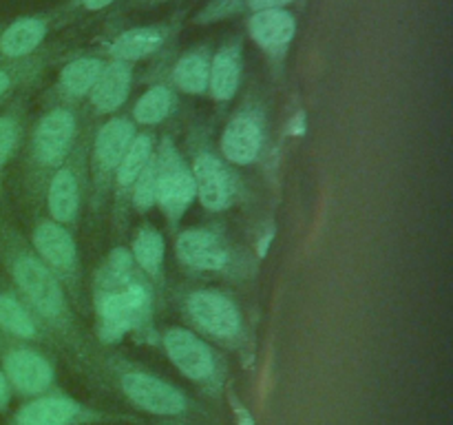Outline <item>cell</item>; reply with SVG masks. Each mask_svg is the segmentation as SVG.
Returning <instances> with one entry per match:
<instances>
[{
  "label": "cell",
  "mask_w": 453,
  "mask_h": 425,
  "mask_svg": "<svg viewBox=\"0 0 453 425\" xmlns=\"http://www.w3.org/2000/svg\"><path fill=\"white\" fill-rule=\"evenodd\" d=\"M0 266L7 273L13 290L29 305L34 317L47 332L49 341L65 350L69 361L87 379L97 350L78 321V310L65 288L58 283L38 259L29 239L9 220L0 215Z\"/></svg>",
  "instance_id": "obj_1"
},
{
  "label": "cell",
  "mask_w": 453,
  "mask_h": 425,
  "mask_svg": "<svg viewBox=\"0 0 453 425\" xmlns=\"http://www.w3.org/2000/svg\"><path fill=\"white\" fill-rule=\"evenodd\" d=\"M96 336L102 345L122 344L133 336L140 344H157L155 313L162 297L133 261L128 246H113L97 264L91 282Z\"/></svg>",
  "instance_id": "obj_2"
},
{
  "label": "cell",
  "mask_w": 453,
  "mask_h": 425,
  "mask_svg": "<svg viewBox=\"0 0 453 425\" xmlns=\"http://www.w3.org/2000/svg\"><path fill=\"white\" fill-rule=\"evenodd\" d=\"M87 379L118 397L135 412H144L157 421L177 419L203 421V423L212 421V414L202 401L190 397L186 390L168 381L166 376L157 375L144 363L133 361L122 352L97 350Z\"/></svg>",
  "instance_id": "obj_3"
},
{
  "label": "cell",
  "mask_w": 453,
  "mask_h": 425,
  "mask_svg": "<svg viewBox=\"0 0 453 425\" xmlns=\"http://www.w3.org/2000/svg\"><path fill=\"white\" fill-rule=\"evenodd\" d=\"M175 308L186 328L221 352L252 357L255 336L237 297L212 283H186L175 290Z\"/></svg>",
  "instance_id": "obj_4"
},
{
  "label": "cell",
  "mask_w": 453,
  "mask_h": 425,
  "mask_svg": "<svg viewBox=\"0 0 453 425\" xmlns=\"http://www.w3.org/2000/svg\"><path fill=\"white\" fill-rule=\"evenodd\" d=\"M80 106L51 104L27 128L22 146V184L34 204L42 202L47 182L65 164L87 128Z\"/></svg>",
  "instance_id": "obj_5"
},
{
  "label": "cell",
  "mask_w": 453,
  "mask_h": 425,
  "mask_svg": "<svg viewBox=\"0 0 453 425\" xmlns=\"http://www.w3.org/2000/svg\"><path fill=\"white\" fill-rule=\"evenodd\" d=\"M175 233V259L190 277L206 283L255 279L259 259L221 226H188Z\"/></svg>",
  "instance_id": "obj_6"
},
{
  "label": "cell",
  "mask_w": 453,
  "mask_h": 425,
  "mask_svg": "<svg viewBox=\"0 0 453 425\" xmlns=\"http://www.w3.org/2000/svg\"><path fill=\"white\" fill-rule=\"evenodd\" d=\"M186 159L197 190V202L208 212H228L242 206L250 197L239 168L221 158L219 149L212 144L211 133L203 127H193L186 135Z\"/></svg>",
  "instance_id": "obj_7"
},
{
  "label": "cell",
  "mask_w": 453,
  "mask_h": 425,
  "mask_svg": "<svg viewBox=\"0 0 453 425\" xmlns=\"http://www.w3.org/2000/svg\"><path fill=\"white\" fill-rule=\"evenodd\" d=\"M171 366L188 379L199 392L211 401L219 403L228 388V359L219 348L208 344L186 326H168L157 332V344Z\"/></svg>",
  "instance_id": "obj_8"
},
{
  "label": "cell",
  "mask_w": 453,
  "mask_h": 425,
  "mask_svg": "<svg viewBox=\"0 0 453 425\" xmlns=\"http://www.w3.org/2000/svg\"><path fill=\"white\" fill-rule=\"evenodd\" d=\"M4 425H146V421L135 412L106 410L53 388L27 398Z\"/></svg>",
  "instance_id": "obj_9"
},
{
  "label": "cell",
  "mask_w": 453,
  "mask_h": 425,
  "mask_svg": "<svg viewBox=\"0 0 453 425\" xmlns=\"http://www.w3.org/2000/svg\"><path fill=\"white\" fill-rule=\"evenodd\" d=\"M270 142L268 102L261 91L246 93L226 120L217 149L234 168H250L264 159Z\"/></svg>",
  "instance_id": "obj_10"
},
{
  "label": "cell",
  "mask_w": 453,
  "mask_h": 425,
  "mask_svg": "<svg viewBox=\"0 0 453 425\" xmlns=\"http://www.w3.org/2000/svg\"><path fill=\"white\" fill-rule=\"evenodd\" d=\"M137 127L131 115L115 113L106 118L88 142V202L91 212L100 215L111 199L115 171L127 153L128 144L135 137Z\"/></svg>",
  "instance_id": "obj_11"
},
{
  "label": "cell",
  "mask_w": 453,
  "mask_h": 425,
  "mask_svg": "<svg viewBox=\"0 0 453 425\" xmlns=\"http://www.w3.org/2000/svg\"><path fill=\"white\" fill-rule=\"evenodd\" d=\"M29 243L38 259L47 266L49 273L65 288L75 310L82 308L84 268L73 230L49 220V217H42L31 228Z\"/></svg>",
  "instance_id": "obj_12"
},
{
  "label": "cell",
  "mask_w": 453,
  "mask_h": 425,
  "mask_svg": "<svg viewBox=\"0 0 453 425\" xmlns=\"http://www.w3.org/2000/svg\"><path fill=\"white\" fill-rule=\"evenodd\" d=\"M88 142L91 131L87 128L65 164L47 182L42 197L49 220L71 230L80 224L88 199Z\"/></svg>",
  "instance_id": "obj_13"
},
{
  "label": "cell",
  "mask_w": 453,
  "mask_h": 425,
  "mask_svg": "<svg viewBox=\"0 0 453 425\" xmlns=\"http://www.w3.org/2000/svg\"><path fill=\"white\" fill-rule=\"evenodd\" d=\"M155 162H157V204L155 208L162 211L171 230H180L186 212L197 202L190 164L173 135L159 137L157 149H155Z\"/></svg>",
  "instance_id": "obj_14"
},
{
  "label": "cell",
  "mask_w": 453,
  "mask_h": 425,
  "mask_svg": "<svg viewBox=\"0 0 453 425\" xmlns=\"http://www.w3.org/2000/svg\"><path fill=\"white\" fill-rule=\"evenodd\" d=\"M0 370L7 376L12 392L34 398L56 388V363L34 344L9 341L0 350Z\"/></svg>",
  "instance_id": "obj_15"
},
{
  "label": "cell",
  "mask_w": 453,
  "mask_h": 425,
  "mask_svg": "<svg viewBox=\"0 0 453 425\" xmlns=\"http://www.w3.org/2000/svg\"><path fill=\"white\" fill-rule=\"evenodd\" d=\"M157 133L155 131H137L135 137L128 144L118 171H115L113 186H111V202H113V230L124 235L131 217V197L135 189L137 177L142 175L146 164L155 155L157 149Z\"/></svg>",
  "instance_id": "obj_16"
},
{
  "label": "cell",
  "mask_w": 453,
  "mask_h": 425,
  "mask_svg": "<svg viewBox=\"0 0 453 425\" xmlns=\"http://www.w3.org/2000/svg\"><path fill=\"white\" fill-rule=\"evenodd\" d=\"M181 31L180 18H171V20L153 22V25H140L124 29L111 38L106 44V58L109 60L128 62L135 66L137 62L150 60V58L159 56L171 47L173 40Z\"/></svg>",
  "instance_id": "obj_17"
},
{
  "label": "cell",
  "mask_w": 453,
  "mask_h": 425,
  "mask_svg": "<svg viewBox=\"0 0 453 425\" xmlns=\"http://www.w3.org/2000/svg\"><path fill=\"white\" fill-rule=\"evenodd\" d=\"M62 20L65 16L58 9V12L20 16L12 25L3 27L0 29V62H18L35 56L40 49H44L47 38Z\"/></svg>",
  "instance_id": "obj_18"
},
{
  "label": "cell",
  "mask_w": 453,
  "mask_h": 425,
  "mask_svg": "<svg viewBox=\"0 0 453 425\" xmlns=\"http://www.w3.org/2000/svg\"><path fill=\"white\" fill-rule=\"evenodd\" d=\"M243 82V38L233 35L219 49L212 51L211 58V75H208V93L217 109H226L234 97L239 96V89Z\"/></svg>",
  "instance_id": "obj_19"
},
{
  "label": "cell",
  "mask_w": 453,
  "mask_h": 425,
  "mask_svg": "<svg viewBox=\"0 0 453 425\" xmlns=\"http://www.w3.org/2000/svg\"><path fill=\"white\" fill-rule=\"evenodd\" d=\"M246 31L270 60L281 65L296 38V16L290 9L252 13L246 20Z\"/></svg>",
  "instance_id": "obj_20"
},
{
  "label": "cell",
  "mask_w": 453,
  "mask_h": 425,
  "mask_svg": "<svg viewBox=\"0 0 453 425\" xmlns=\"http://www.w3.org/2000/svg\"><path fill=\"white\" fill-rule=\"evenodd\" d=\"M133 82H135V66L106 58L104 69H102L97 82L93 84L84 104L97 118H111V115L119 113V109L128 102Z\"/></svg>",
  "instance_id": "obj_21"
},
{
  "label": "cell",
  "mask_w": 453,
  "mask_h": 425,
  "mask_svg": "<svg viewBox=\"0 0 453 425\" xmlns=\"http://www.w3.org/2000/svg\"><path fill=\"white\" fill-rule=\"evenodd\" d=\"M106 65V56H75L62 65L51 91V104L80 106L82 109L93 84L100 78Z\"/></svg>",
  "instance_id": "obj_22"
},
{
  "label": "cell",
  "mask_w": 453,
  "mask_h": 425,
  "mask_svg": "<svg viewBox=\"0 0 453 425\" xmlns=\"http://www.w3.org/2000/svg\"><path fill=\"white\" fill-rule=\"evenodd\" d=\"M128 251H131L137 268L144 273V277L153 283L155 290L164 299V292H166V239H164L162 230L150 221L140 224L133 230Z\"/></svg>",
  "instance_id": "obj_23"
},
{
  "label": "cell",
  "mask_w": 453,
  "mask_h": 425,
  "mask_svg": "<svg viewBox=\"0 0 453 425\" xmlns=\"http://www.w3.org/2000/svg\"><path fill=\"white\" fill-rule=\"evenodd\" d=\"M0 335L25 344H51L29 305L12 286L0 288Z\"/></svg>",
  "instance_id": "obj_24"
},
{
  "label": "cell",
  "mask_w": 453,
  "mask_h": 425,
  "mask_svg": "<svg viewBox=\"0 0 453 425\" xmlns=\"http://www.w3.org/2000/svg\"><path fill=\"white\" fill-rule=\"evenodd\" d=\"M58 49H40L35 56L25 58L18 62H0V106L20 97L27 89L34 87L40 75L56 62Z\"/></svg>",
  "instance_id": "obj_25"
},
{
  "label": "cell",
  "mask_w": 453,
  "mask_h": 425,
  "mask_svg": "<svg viewBox=\"0 0 453 425\" xmlns=\"http://www.w3.org/2000/svg\"><path fill=\"white\" fill-rule=\"evenodd\" d=\"M211 44H195L186 49L180 58L171 65L168 71V84L177 93L186 96H206L208 75H211Z\"/></svg>",
  "instance_id": "obj_26"
},
{
  "label": "cell",
  "mask_w": 453,
  "mask_h": 425,
  "mask_svg": "<svg viewBox=\"0 0 453 425\" xmlns=\"http://www.w3.org/2000/svg\"><path fill=\"white\" fill-rule=\"evenodd\" d=\"M180 111V93L168 84V80L155 82L142 93L131 106V120L144 131H155L166 124Z\"/></svg>",
  "instance_id": "obj_27"
},
{
  "label": "cell",
  "mask_w": 453,
  "mask_h": 425,
  "mask_svg": "<svg viewBox=\"0 0 453 425\" xmlns=\"http://www.w3.org/2000/svg\"><path fill=\"white\" fill-rule=\"evenodd\" d=\"M27 135V109L25 97H13L0 111V186H3L7 168L20 153Z\"/></svg>",
  "instance_id": "obj_28"
},
{
  "label": "cell",
  "mask_w": 453,
  "mask_h": 425,
  "mask_svg": "<svg viewBox=\"0 0 453 425\" xmlns=\"http://www.w3.org/2000/svg\"><path fill=\"white\" fill-rule=\"evenodd\" d=\"M292 3L296 0H211L206 7L195 13L193 25H217V22L252 16L268 9H288Z\"/></svg>",
  "instance_id": "obj_29"
},
{
  "label": "cell",
  "mask_w": 453,
  "mask_h": 425,
  "mask_svg": "<svg viewBox=\"0 0 453 425\" xmlns=\"http://www.w3.org/2000/svg\"><path fill=\"white\" fill-rule=\"evenodd\" d=\"M155 204H157V162H155L153 155L135 182V189H133L131 197V212L146 217L153 211Z\"/></svg>",
  "instance_id": "obj_30"
},
{
  "label": "cell",
  "mask_w": 453,
  "mask_h": 425,
  "mask_svg": "<svg viewBox=\"0 0 453 425\" xmlns=\"http://www.w3.org/2000/svg\"><path fill=\"white\" fill-rule=\"evenodd\" d=\"M118 0H69L65 7L60 9L62 16H88V13H97L109 9L111 4H115Z\"/></svg>",
  "instance_id": "obj_31"
},
{
  "label": "cell",
  "mask_w": 453,
  "mask_h": 425,
  "mask_svg": "<svg viewBox=\"0 0 453 425\" xmlns=\"http://www.w3.org/2000/svg\"><path fill=\"white\" fill-rule=\"evenodd\" d=\"M12 398H13L12 385H9V381H7V376H4V372L0 370V414L9 410V406H12Z\"/></svg>",
  "instance_id": "obj_32"
},
{
  "label": "cell",
  "mask_w": 453,
  "mask_h": 425,
  "mask_svg": "<svg viewBox=\"0 0 453 425\" xmlns=\"http://www.w3.org/2000/svg\"><path fill=\"white\" fill-rule=\"evenodd\" d=\"M171 0H128L127 7L133 9H150V7H157V4H166Z\"/></svg>",
  "instance_id": "obj_33"
},
{
  "label": "cell",
  "mask_w": 453,
  "mask_h": 425,
  "mask_svg": "<svg viewBox=\"0 0 453 425\" xmlns=\"http://www.w3.org/2000/svg\"><path fill=\"white\" fill-rule=\"evenodd\" d=\"M153 425H208L203 421H177V419H162Z\"/></svg>",
  "instance_id": "obj_34"
},
{
  "label": "cell",
  "mask_w": 453,
  "mask_h": 425,
  "mask_svg": "<svg viewBox=\"0 0 453 425\" xmlns=\"http://www.w3.org/2000/svg\"><path fill=\"white\" fill-rule=\"evenodd\" d=\"M0 350H3V335H0Z\"/></svg>",
  "instance_id": "obj_35"
},
{
  "label": "cell",
  "mask_w": 453,
  "mask_h": 425,
  "mask_svg": "<svg viewBox=\"0 0 453 425\" xmlns=\"http://www.w3.org/2000/svg\"><path fill=\"white\" fill-rule=\"evenodd\" d=\"M0 29H3V25H0Z\"/></svg>",
  "instance_id": "obj_36"
}]
</instances>
